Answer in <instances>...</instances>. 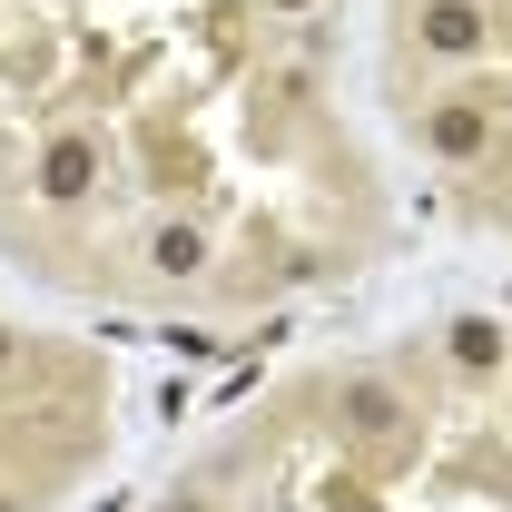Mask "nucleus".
Returning a JSON list of instances; mask_svg holds the SVG:
<instances>
[{"label": "nucleus", "instance_id": "nucleus-10", "mask_svg": "<svg viewBox=\"0 0 512 512\" xmlns=\"http://www.w3.org/2000/svg\"><path fill=\"white\" fill-rule=\"evenodd\" d=\"M276 10H306V0H276Z\"/></svg>", "mask_w": 512, "mask_h": 512}, {"label": "nucleus", "instance_id": "nucleus-8", "mask_svg": "<svg viewBox=\"0 0 512 512\" xmlns=\"http://www.w3.org/2000/svg\"><path fill=\"white\" fill-rule=\"evenodd\" d=\"M10 365H20V335H10V325H0V375H10Z\"/></svg>", "mask_w": 512, "mask_h": 512}, {"label": "nucleus", "instance_id": "nucleus-9", "mask_svg": "<svg viewBox=\"0 0 512 512\" xmlns=\"http://www.w3.org/2000/svg\"><path fill=\"white\" fill-rule=\"evenodd\" d=\"M0 512H20V493H0Z\"/></svg>", "mask_w": 512, "mask_h": 512}, {"label": "nucleus", "instance_id": "nucleus-2", "mask_svg": "<svg viewBox=\"0 0 512 512\" xmlns=\"http://www.w3.org/2000/svg\"><path fill=\"white\" fill-rule=\"evenodd\" d=\"M414 40L434 60H473V50H493V10L483 0H424L414 10Z\"/></svg>", "mask_w": 512, "mask_h": 512}, {"label": "nucleus", "instance_id": "nucleus-5", "mask_svg": "<svg viewBox=\"0 0 512 512\" xmlns=\"http://www.w3.org/2000/svg\"><path fill=\"white\" fill-rule=\"evenodd\" d=\"M444 355L463 365V375H503V365H512V335L493 316H453L444 325Z\"/></svg>", "mask_w": 512, "mask_h": 512}, {"label": "nucleus", "instance_id": "nucleus-1", "mask_svg": "<svg viewBox=\"0 0 512 512\" xmlns=\"http://www.w3.org/2000/svg\"><path fill=\"white\" fill-rule=\"evenodd\" d=\"M493 128H503L493 89H453V99L424 109V148H434V158H483V148H493Z\"/></svg>", "mask_w": 512, "mask_h": 512}, {"label": "nucleus", "instance_id": "nucleus-3", "mask_svg": "<svg viewBox=\"0 0 512 512\" xmlns=\"http://www.w3.org/2000/svg\"><path fill=\"white\" fill-rule=\"evenodd\" d=\"M335 414H345V434H355V444H394L414 404H404L384 375H345V384H335Z\"/></svg>", "mask_w": 512, "mask_h": 512}, {"label": "nucleus", "instance_id": "nucleus-6", "mask_svg": "<svg viewBox=\"0 0 512 512\" xmlns=\"http://www.w3.org/2000/svg\"><path fill=\"white\" fill-rule=\"evenodd\" d=\"M148 266H158L168 286H188V276H207V237H197L188 217H158V227H148Z\"/></svg>", "mask_w": 512, "mask_h": 512}, {"label": "nucleus", "instance_id": "nucleus-4", "mask_svg": "<svg viewBox=\"0 0 512 512\" xmlns=\"http://www.w3.org/2000/svg\"><path fill=\"white\" fill-rule=\"evenodd\" d=\"M89 178H99V138L60 128V138L40 148V197H50V207H79V197H89Z\"/></svg>", "mask_w": 512, "mask_h": 512}, {"label": "nucleus", "instance_id": "nucleus-7", "mask_svg": "<svg viewBox=\"0 0 512 512\" xmlns=\"http://www.w3.org/2000/svg\"><path fill=\"white\" fill-rule=\"evenodd\" d=\"M325 503L335 512H375V493H365V483H325Z\"/></svg>", "mask_w": 512, "mask_h": 512}]
</instances>
